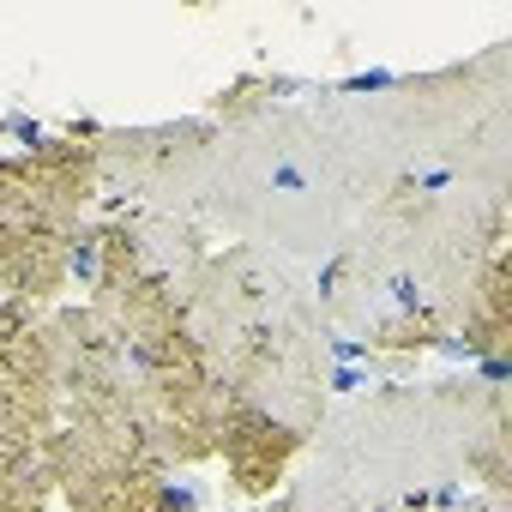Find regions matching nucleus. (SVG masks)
<instances>
[{"label": "nucleus", "mask_w": 512, "mask_h": 512, "mask_svg": "<svg viewBox=\"0 0 512 512\" xmlns=\"http://www.w3.org/2000/svg\"><path fill=\"white\" fill-rule=\"evenodd\" d=\"M506 247V187L392 181L332 247L314 284L326 326L374 350H434L458 338L482 266Z\"/></svg>", "instance_id": "f257e3e1"}, {"label": "nucleus", "mask_w": 512, "mask_h": 512, "mask_svg": "<svg viewBox=\"0 0 512 512\" xmlns=\"http://www.w3.org/2000/svg\"><path fill=\"white\" fill-rule=\"evenodd\" d=\"M223 127L205 211L247 247L272 253H332L344 229L398 181L362 103H272L253 97V79L211 103Z\"/></svg>", "instance_id": "f03ea898"}, {"label": "nucleus", "mask_w": 512, "mask_h": 512, "mask_svg": "<svg viewBox=\"0 0 512 512\" xmlns=\"http://www.w3.org/2000/svg\"><path fill=\"white\" fill-rule=\"evenodd\" d=\"M205 253L211 247L199 223L133 211V205L97 217L85 235V278H91L85 308L115 332L139 392L145 440L169 470L217 458V434H223V386L187 332V290Z\"/></svg>", "instance_id": "7ed1b4c3"}, {"label": "nucleus", "mask_w": 512, "mask_h": 512, "mask_svg": "<svg viewBox=\"0 0 512 512\" xmlns=\"http://www.w3.org/2000/svg\"><path fill=\"white\" fill-rule=\"evenodd\" d=\"M506 446V392L494 380L392 386L320 422L314 470L284 500L296 512H434L452 476L470 470L506 506Z\"/></svg>", "instance_id": "20e7f679"}, {"label": "nucleus", "mask_w": 512, "mask_h": 512, "mask_svg": "<svg viewBox=\"0 0 512 512\" xmlns=\"http://www.w3.org/2000/svg\"><path fill=\"white\" fill-rule=\"evenodd\" d=\"M187 332L223 386V410H253L296 440L320 434L332 404V326L296 260L247 241L205 253L187 290Z\"/></svg>", "instance_id": "39448f33"}, {"label": "nucleus", "mask_w": 512, "mask_h": 512, "mask_svg": "<svg viewBox=\"0 0 512 512\" xmlns=\"http://www.w3.org/2000/svg\"><path fill=\"white\" fill-rule=\"evenodd\" d=\"M97 193V151L85 133H61L19 157H0V290L7 302H61V290L85 266Z\"/></svg>", "instance_id": "423d86ee"}, {"label": "nucleus", "mask_w": 512, "mask_h": 512, "mask_svg": "<svg viewBox=\"0 0 512 512\" xmlns=\"http://www.w3.org/2000/svg\"><path fill=\"white\" fill-rule=\"evenodd\" d=\"M55 356L49 308L0 302V512H49L55 494Z\"/></svg>", "instance_id": "0eeeda50"}, {"label": "nucleus", "mask_w": 512, "mask_h": 512, "mask_svg": "<svg viewBox=\"0 0 512 512\" xmlns=\"http://www.w3.org/2000/svg\"><path fill=\"white\" fill-rule=\"evenodd\" d=\"M97 151V187L127 193L133 211L199 223L211 163L223 145V127L211 115L199 121H163V127H85Z\"/></svg>", "instance_id": "6e6552de"}, {"label": "nucleus", "mask_w": 512, "mask_h": 512, "mask_svg": "<svg viewBox=\"0 0 512 512\" xmlns=\"http://www.w3.org/2000/svg\"><path fill=\"white\" fill-rule=\"evenodd\" d=\"M49 356H55L61 428L109 434V440H145V416H139V392H133L127 356H121L115 332L85 302L79 308H49Z\"/></svg>", "instance_id": "1a4fd4ad"}, {"label": "nucleus", "mask_w": 512, "mask_h": 512, "mask_svg": "<svg viewBox=\"0 0 512 512\" xmlns=\"http://www.w3.org/2000/svg\"><path fill=\"white\" fill-rule=\"evenodd\" d=\"M55 494L67 512H193L175 488V470L145 440H109V434H55Z\"/></svg>", "instance_id": "9d476101"}, {"label": "nucleus", "mask_w": 512, "mask_h": 512, "mask_svg": "<svg viewBox=\"0 0 512 512\" xmlns=\"http://www.w3.org/2000/svg\"><path fill=\"white\" fill-rule=\"evenodd\" d=\"M458 338L482 362H500L506 356V338H512V266H506V247L482 266V278L470 290V308L458 320Z\"/></svg>", "instance_id": "9b49d317"}, {"label": "nucleus", "mask_w": 512, "mask_h": 512, "mask_svg": "<svg viewBox=\"0 0 512 512\" xmlns=\"http://www.w3.org/2000/svg\"><path fill=\"white\" fill-rule=\"evenodd\" d=\"M253 512H296L290 500H266V506H253Z\"/></svg>", "instance_id": "f8f14e48"}]
</instances>
